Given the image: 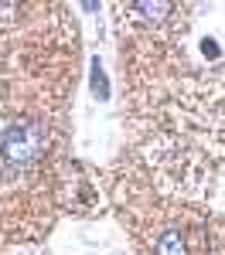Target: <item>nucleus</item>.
I'll return each mask as SVG.
<instances>
[{
	"label": "nucleus",
	"mask_w": 225,
	"mask_h": 255,
	"mask_svg": "<svg viewBox=\"0 0 225 255\" xmlns=\"http://www.w3.org/2000/svg\"><path fill=\"white\" fill-rule=\"evenodd\" d=\"M48 139H51V133H48V126L38 123V119H20V123H14L3 133V139H0V167L10 177L27 174L38 160H44Z\"/></svg>",
	"instance_id": "1"
},
{
	"label": "nucleus",
	"mask_w": 225,
	"mask_h": 255,
	"mask_svg": "<svg viewBox=\"0 0 225 255\" xmlns=\"http://www.w3.org/2000/svg\"><path fill=\"white\" fill-rule=\"evenodd\" d=\"M150 255H195V242L184 225H164L150 238Z\"/></svg>",
	"instance_id": "2"
}]
</instances>
